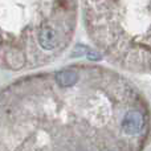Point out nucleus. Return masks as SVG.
<instances>
[{"label": "nucleus", "mask_w": 151, "mask_h": 151, "mask_svg": "<svg viewBox=\"0 0 151 151\" xmlns=\"http://www.w3.org/2000/svg\"><path fill=\"white\" fill-rule=\"evenodd\" d=\"M143 115L142 113L137 111V110H130L126 113L125 118L122 121V130L129 135H135L143 127Z\"/></svg>", "instance_id": "1"}, {"label": "nucleus", "mask_w": 151, "mask_h": 151, "mask_svg": "<svg viewBox=\"0 0 151 151\" xmlns=\"http://www.w3.org/2000/svg\"><path fill=\"white\" fill-rule=\"evenodd\" d=\"M58 37L57 32L49 25H44L42 28H40L39 31V42L41 45L42 49L50 50L57 45Z\"/></svg>", "instance_id": "2"}, {"label": "nucleus", "mask_w": 151, "mask_h": 151, "mask_svg": "<svg viewBox=\"0 0 151 151\" xmlns=\"http://www.w3.org/2000/svg\"><path fill=\"white\" fill-rule=\"evenodd\" d=\"M55 80L63 88H68L77 82L78 80V73L72 69H66V70H60L55 74Z\"/></svg>", "instance_id": "3"}, {"label": "nucleus", "mask_w": 151, "mask_h": 151, "mask_svg": "<svg viewBox=\"0 0 151 151\" xmlns=\"http://www.w3.org/2000/svg\"><path fill=\"white\" fill-rule=\"evenodd\" d=\"M86 57H88L89 60H93V61L101 60V55H99L98 52H96V50H91V49H89V52H88V55H86Z\"/></svg>", "instance_id": "4"}]
</instances>
